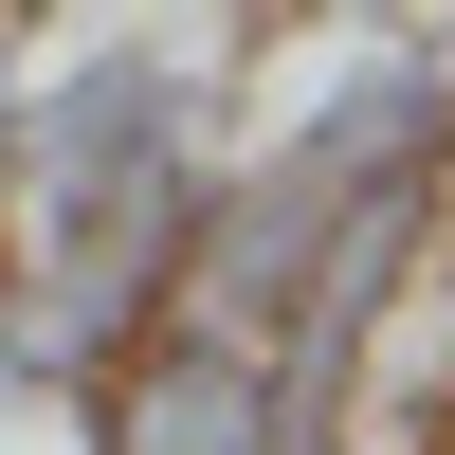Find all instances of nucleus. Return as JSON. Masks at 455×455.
Listing matches in <instances>:
<instances>
[{"label": "nucleus", "mask_w": 455, "mask_h": 455, "mask_svg": "<svg viewBox=\"0 0 455 455\" xmlns=\"http://www.w3.org/2000/svg\"><path fill=\"white\" fill-rule=\"evenodd\" d=\"M437 164H455V36L437 19H328L310 73H274L219 128L182 310L237 328L291 383V437H328L364 401V347L437 274Z\"/></svg>", "instance_id": "obj_1"}, {"label": "nucleus", "mask_w": 455, "mask_h": 455, "mask_svg": "<svg viewBox=\"0 0 455 455\" xmlns=\"http://www.w3.org/2000/svg\"><path fill=\"white\" fill-rule=\"evenodd\" d=\"M274 0H19V73H0V364L92 383L128 328L182 310V237H201L219 128H237V36Z\"/></svg>", "instance_id": "obj_2"}, {"label": "nucleus", "mask_w": 455, "mask_h": 455, "mask_svg": "<svg viewBox=\"0 0 455 455\" xmlns=\"http://www.w3.org/2000/svg\"><path fill=\"white\" fill-rule=\"evenodd\" d=\"M0 274H19V219H0Z\"/></svg>", "instance_id": "obj_5"}, {"label": "nucleus", "mask_w": 455, "mask_h": 455, "mask_svg": "<svg viewBox=\"0 0 455 455\" xmlns=\"http://www.w3.org/2000/svg\"><path fill=\"white\" fill-rule=\"evenodd\" d=\"M92 455H310V437H291V383L237 328L164 310V328H128L92 364Z\"/></svg>", "instance_id": "obj_3"}, {"label": "nucleus", "mask_w": 455, "mask_h": 455, "mask_svg": "<svg viewBox=\"0 0 455 455\" xmlns=\"http://www.w3.org/2000/svg\"><path fill=\"white\" fill-rule=\"evenodd\" d=\"M437 255H455V164H437Z\"/></svg>", "instance_id": "obj_4"}]
</instances>
